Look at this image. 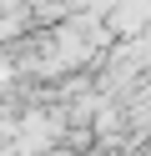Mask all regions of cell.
<instances>
[{
    "mask_svg": "<svg viewBox=\"0 0 151 156\" xmlns=\"http://www.w3.org/2000/svg\"><path fill=\"white\" fill-rule=\"evenodd\" d=\"M50 136H56V126H50L45 121V116H35V121H25V126H20V151H45V146H50Z\"/></svg>",
    "mask_w": 151,
    "mask_h": 156,
    "instance_id": "obj_1",
    "label": "cell"
}]
</instances>
